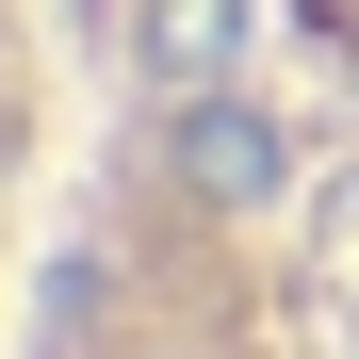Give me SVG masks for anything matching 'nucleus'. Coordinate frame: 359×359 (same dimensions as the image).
<instances>
[{
    "label": "nucleus",
    "instance_id": "obj_1",
    "mask_svg": "<svg viewBox=\"0 0 359 359\" xmlns=\"http://www.w3.org/2000/svg\"><path fill=\"white\" fill-rule=\"evenodd\" d=\"M49 49L212 196L359 245V0H49Z\"/></svg>",
    "mask_w": 359,
    "mask_h": 359
}]
</instances>
